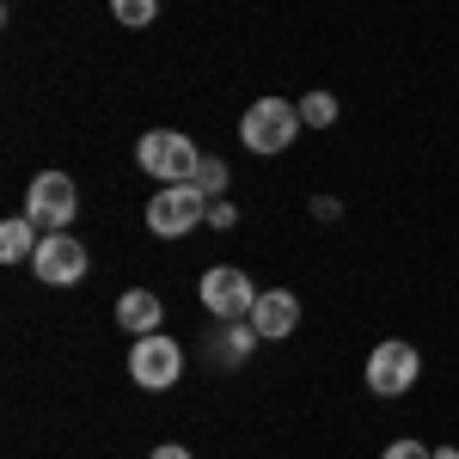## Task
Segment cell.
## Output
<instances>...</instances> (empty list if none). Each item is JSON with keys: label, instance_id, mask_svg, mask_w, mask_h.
<instances>
[{"label": "cell", "instance_id": "obj_5", "mask_svg": "<svg viewBox=\"0 0 459 459\" xmlns=\"http://www.w3.org/2000/svg\"><path fill=\"white\" fill-rule=\"evenodd\" d=\"M80 209V190H74L68 172H37L31 190H25V214H31L37 227H49V233H62Z\"/></svg>", "mask_w": 459, "mask_h": 459}, {"label": "cell", "instance_id": "obj_4", "mask_svg": "<svg viewBox=\"0 0 459 459\" xmlns=\"http://www.w3.org/2000/svg\"><path fill=\"white\" fill-rule=\"evenodd\" d=\"M178 374H184V350H178L166 331L135 337V350H129V380H135V386L166 392V386H178Z\"/></svg>", "mask_w": 459, "mask_h": 459}, {"label": "cell", "instance_id": "obj_13", "mask_svg": "<svg viewBox=\"0 0 459 459\" xmlns=\"http://www.w3.org/2000/svg\"><path fill=\"white\" fill-rule=\"evenodd\" d=\"M300 123L331 129V123H337V99H331V92H307V99H300Z\"/></svg>", "mask_w": 459, "mask_h": 459}, {"label": "cell", "instance_id": "obj_1", "mask_svg": "<svg viewBox=\"0 0 459 459\" xmlns=\"http://www.w3.org/2000/svg\"><path fill=\"white\" fill-rule=\"evenodd\" d=\"M135 166L147 178H160V184H190L196 166H203V153L190 135H178V129H147L142 147H135Z\"/></svg>", "mask_w": 459, "mask_h": 459}, {"label": "cell", "instance_id": "obj_16", "mask_svg": "<svg viewBox=\"0 0 459 459\" xmlns=\"http://www.w3.org/2000/svg\"><path fill=\"white\" fill-rule=\"evenodd\" d=\"M380 459H435V454H429L423 441H392V447H386Z\"/></svg>", "mask_w": 459, "mask_h": 459}, {"label": "cell", "instance_id": "obj_2", "mask_svg": "<svg viewBox=\"0 0 459 459\" xmlns=\"http://www.w3.org/2000/svg\"><path fill=\"white\" fill-rule=\"evenodd\" d=\"M209 221V196L196 190V184H166L153 203H147V233H160V239H184V233H196Z\"/></svg>", "mask_w": 459, "mask_h": 459}, {"label": "cell", "instance_id": "obj_7", "mask_svg": "<svg viewBox=\"0 0 459 459\" xmlns=\"http://www.w3.org/2000/svg\"><path fill=\"white\" fill-rule=\"evenodd\" d=\"M31 270H37V282H49V288L86 282V246H80L74 233H43V246H37Z\"/></svg>", "mask_w": 459, "mask_h": 459}, {"label": "cell", "instance_id": "obj_10", "mask_svg": "<svg viewBox=\"0 0 459 459\" xmlns=\"http://www.w3.org/2000/svg\"><path fill=\"white\" fill-rule=\"evenodd\" d=\"M160 313H166V307H160V294H147V288H129V294H123V300H117V325H123V331H160Z\"/></svg>", "mask_w": 459, "mask_h": 459}, {"label": "cell", "instance_id": "obj_3", "mask_svg": "<svg viewBox=\"0 0 459 459\" xmlns=\"http://www.w3.org/2000/svg\"><path fill=\"white\" fill-rule=\"evenodd\" d=\"M294 135H300V105H288V99H257L239 123V142L251 153H282Z\"/></svg>", "mask_w": 459, "mask_h": 459}, {"label": "cell", "instance_id": "obj_15", "mask_svg": "<svg viewBox=\"0 0 459 459\" xmlns=\"http://www.w3.org/2000/svg\"><path fill=\"white\" fill-rule=\"evenodd\" d=\"M110 6H117V19H123V25H147V19L160 13V0H110Z\"/></svg>", "mask_w": 459, "mask_h": 459}, {"label": "cell", "instance_id": "obj_18", "mask_svg": "<svg viewBox=\"0 0 459 459\" xmlns=\"http://www.w3.org/2000/svg\"><path fill=\"white\" fill-rule=\"evenodd\" d=\"M147 459H190V454H184V447H153Z\"/></svg>", "mask_w": 459, "mask_h": 459}, {"label": "cell", "instance_id": "obj_9", "mask_svg": "<svg viewBox=\"0 0 459 459\" xmlns=\"http://www.w3.org/2000/svg\"><path fill=\"white\" fill-rule=\"evenodd\" d=\"M257 337H288L294 325H300V300L288 294V288H270V294H257V307L246 318Z\"/></svg>", "mask_w": 459, "mask_h": 459}, {"label": "cell", "instance_id": "obj_17", "mask_svg": "<svg viewBox=\"0 0 459 459\" xmlns=\"http://www.w3.org/2000/svg\"><path fill=\"white\" fill-rule=\"evenodd\" d=\"M209 227H239V209H233V203H221V196H214V203H209Z\"/></svg>", "mask_w": 459, "mask_h": 459}, {"label": "cell", "instance_id": "obj_14", "mask_svg": "<svg viewBox=\"0 0 459 459\" xmlns=\"http://www.w3.org/2000/svg\"><path fill=\"white\" fill-rule=\"evenodd\" d=\"M190 184H196V190H203V196H209V203H214V196H221V184H227V166H221V160H203Z\"/></svg>", "mask_w": 459, "mask_h": 459}, {"label": "cell", "instance_id": "obj_19", "mask_svg": "<svg viewBox=\"0 0 459 459\" xmlns=\"http://www.w3.org/2000/svg\"><path fill=\"white\" fill-rule=\"evenodd\" d=\"M435 459H459V454H454V447H441V454H435Z\"/></svg>", "mask_w": 459, "mask_h": 459}, {"label": "cell", "instance_id": "obj_8", "mask_svg": "<svg viewBox=\"0 0 459 459\" xmlns=\"http://www.w3.org/2000/svg\"><path fill=\"white\" fill-rule=\"evenodd\" d=\"M417 374H423V355L411 350V343H380V350L368 355V392H380V398L411 392Z\"/></svg>", "mask_w": 459, "mask_h": 459}, {"label": "cell", "instance_id": "obj_11", "mask_svg": "<svg viewBox=\"0 0 459 459\" xmlns=\"http://www.w3.org/2000/svg\"><path fill=\"white\" fill-rule=\"evenodd\" d=\"M31 233H37L31 214H13V221L0 227V257H6V264H25V257H37V246H43V239H31Z\"/></svg>", "mask_w": 459, "mask_h": 459}, {"label": "cell", "instance_id": "obj_12", "mask_svg": "<svg viewBox=\"0 0 459 459\" xmlns=\"http://www.w3.org/2000/svg\"><path fill=\"white\" fill-rule=\"evenodd\" d=\"M251 343H257V331H251L246 318H239V325H227V331L214 337V355H221V361H246Z\"/></svg>", "mask_w": 459, "mask_h": 459}, {"label": "cell", "instance_id": "obj_6", "mask_svg": "<svg viewBox=\"0 0 459 459\" xmlns=\"http://www.w3.org/2000/svg\"><path fill=\"white\" fill-rule=\"evenodd\" d=\"M203 307H209L221 325H239V318H251V307H257V288H251L246 270L214 264L209 276H203Z\"/></svg>", "mask_w": 459, "mask_h": 459}]
</instances>
